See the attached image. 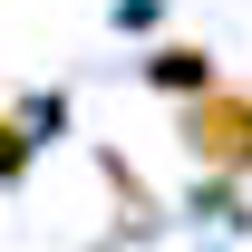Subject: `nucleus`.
I'll return each instance as SVG.
<instances>
[{
  "label": "nucleus",
  "instance_id": "1",
  "mask_svg": "<svg viewBox=\"0 0 252 252\" xmlns=\"http://www.w3.org/2000/svg\"><path fill=\"white\" fill-rule=\"evenodd\" d=\"M185 146L204 165H223V175H252V97H194L185 107Z\"/></svg>",
  "mask_w": 252,
  "mask_h": 252
},
{
  "label": "nucleus",
  "instance_id": "2",
  "mask_svg": "<svg viewBox=\"0 0 252 252\" xmlns=\"http://www.w3.org/2000/svg\"><path fill=\"white\" fill-rule=\"evenodd\" d=\"M156 78H165V88H204V97H214V59H204V49H156Z\"/></svg>",
  "mask_w": 252,
  "mask_h": 252
},
{
  "label": "nucleus",
  "instance_id": "3",
  "mask_svg": "<svg viewBox=\"0 0 252 252\" xmlns=\"http://www.w3.org/2000/svg\"><path fill=\"white\" fill-rule=\"evenodd\" d=\"M20 165H30V136H20V126H0V175H20Z\"/></svg>",
  "mask_w": 252,
  "mask_h": 252
}]
</instances>
